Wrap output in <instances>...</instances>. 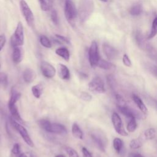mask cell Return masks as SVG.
<instances>
[{"label":"cell","mask_w":157,"mask_h":157,"mask_svg":"<svg viewBox=\"0 0 157 157\" xmlns=\"http://www.w3.org/2000/svg\"><path fill=\"white\" fill-rule=\"evenodd\" d=\"M39 126L48 132L64 135L67 133V129L66 127L61 124L57 123H51L49 120L42 119L38 121Z\"/></svg>","instance_id":"obj_1"},{"label":"cell","mask_w":157,"mask_h":157,"mask_svg":"<svg viewBox=\"0 0 157 157\" xmlns=\"http://www.w3.org/2000/svg\"><path fill=\"white\" fill-rule=\"evenodd\" d=\"M94 8V2L92 0H80L78 15L82 22H85L90 18Z\"/></svg>","instance_id":"obj_2"},{"label":"cell","mask_w":157,"mask_h":157,"mask_svg":"<svg viewBox=\"0 0 157 157\" xmlns=\"http://www.w3.org/2000/svg\"><path fill=\"white\" fill-rule=\"evenodd\" d=\"M64 16L71 25H73L78 15V10L72 0H65L64 6Z\"/></svg>","instance_id":"obj_3"},{"label":"cell","mask_w":157,"mask_h":157,"mask_svg":"<svg viewBox=\"0 0 157 157\" xmlns=\"http://www.w3.org/2000/svg\"><path fill=\"white\" fill-rule=\"evenodd\" d=\"M24 41L25 36L23 26L22 23L19 21L17 25L13 34L10 37V44L13 48L20 47L23 45Z\"/></svg>","instance_id":"obj_4"},{"label":"cell","mask_w":157,"mask_h":157,"mask_svg":"<svg viewBox=\"0 0 157 157\" xmlns=\"http://www.w3.org/2000/svg\"><path fill=\"white\" fill-rule=\"evenodd\" d=\"M19 4L21 12L26 22L29 27H31V28H34L35 25L34 16L28 4L25 0H20Z\"/></svg>","instance_id":"obj_5"},{"label":"cell","mask_w":157,"mask_h":157,"mask_svg":"<svg viewBox=\"0 0 157 157\" xmlns=\"http://www.w3.org/2000/svg\"><path fill=\"white\" fill-rule=\"evenodd\" d=\"M100 58L98 44L96 41L93 40L88 50V59L90 66L92 67L97 66Z\"/></svg>","instance_id":"obj_6"},{"label":"cell","mask_w":157,"mask_h":157,"mask_svg":"<svg viewBox=\"0 0 157 157\" xmlns=\"http://www.w3.org/2000/svg\"><path fill=\"white\" fill-rule=\"evenodd\" d=\"M10 123H11L12 125L19 132L21 137L23 138V140L26 142V144L27 145H28L29 147H34V143H33V140H31V139L27 130L26 129V128L23 126L19 124L17 121H15V120L12 119V118H10Z\"/></svg>","instance_id":"obj_7"},{"label":"cell","mask_w":157,"mask_h":157,"mask_svg":"<svg viewBox=\"0 0 157 157\" xmlns=\"http://www.w3.org/2000/svg\"><path fill=\"white\" fill-rule=\"evenodd\" d=\"M89 90L96 93H104L105 92V88L104 83L101 78L99 77H95L88 83Z\"/></svg>","instance_id":"obj_8"},{"label":"cell","mask_w":157,"mask_h":157,"mask_svg":"<svg viewBox=\"0 0 157 157\" xmlns=\"http://www.w3.org/2000/svg\"><path fill=\"white\" fill-rule=\"evenodd\" d=\"M112 122L115 131L118 134L123 136H127L128 135V132L124 128L122 120L117 113H113L112 115Z\"/></svg>","instance_id":"obj_9"},{"label":"cell","mask_w":157,"mask_h":157,"mask_svg":"<svg viewBox=\"0 0 157 157\" xmlns=\"http://www.w3.org/2000/svg\"><path fill=\"white\" fill-rule=\"evenodd\" d=\"M117 109L120 111L121 113L124 115L126 117L128 118H131L132 117L134 118H142V115L137 112V110L131 109V107H128L126 104L123 105H117Z\"/></svg>","instance_id":"obj_10"},{"label":"cell","mask_w":157,"mask_h":157,"mask_svg":"<svg viewBox=\"0 0 157 157\" xmlns=\"http://www.w3.org/2000/svg\"><path fill=\"white\" fill-rule=\"evenodd\" d=\"M40 71L42 75L48 78H53L56 74L55 68L51 64L44 61L40 64Z\"/></svg>","instance_id":"obj_11"},{"label":"cell","mask_w":157,"mask_h":157,"mask_svg":"<svg viewBox=\"0 0 157 157\" xmlns=\"http://www.w3.org/2000/svg\"><path fill=\"white\" fill-rule=\"evenodd\" d=\"M91 137L96 147L102 152H104L106 148L107 140L104 136L98 132L91 134Z\"/></svg>","instance_id":"obj_12"},{"label":"cell","mask_w":157,"mask_h":157,"mask_svg":"<svg viewBox=\"0 0 157 157\" xmlns=\"http://www.w3.org/2000/svg\"><path fill=\"white\" fill-rule=\"evenodd\" d=\"M103 52L109 59H114L118 56V51L112 45L104 43L102 45Z\"/></svg>","instance_id":"obj_13"},{"label":"cell","mask_w":157,"mask_h":157,"mask_svg":"<svg viewBox=\"0 0 157 157\" xmlns=\"http://www.w3.org/2000/svg\"><path fill=\"white\" fill-rule=\"evenodd\" d=\"M57 72L59 77L63 80H69L70 78V71L67 66L63 64L57 65Z\"/></svg>","instance_id":"obj_14"},{"label":"cell","mask_w":157,"mask_h":157,"mask_svg":"<svg viewBox=\"0 0 157 157\" xmlns=\"http://www.w3.org/2000/svg\"><path fill=\"white\" fill-rule=\"evenodd\" d=\"M134 35L135 40H136L138 47L141 49L145 50V48H146L148 44L146 42L145 39L144 37V36H143L142 33H141V31L137 30L135 31Z\"/></svg>","instance_id":"obj_15"},{"label":"cell","mask_w":157,"mask_h":157,"mask_svg":"<svg viewBox=\"0 0 157 157\" xmlns=\"http://www.w3.org/2000/svg\"><path fill=\"white\" fill-rule=\"evenodd\" d=\"M36 73L31 68H26L23 73V78L26 83H30L36 78Z\"/></svg>","instance_id":"obj_16"},{"label":"cell","mask_w":157,"mask_h":157,"mask_svg":"<svg viewBox=\"0 0 157 157\" xmlns=\"http://www.w3.org/2000/svg\"><path fill=\"white\" fill-rule=\"evenodd\" d=\"M23 59V52L20 47H14L12 52V60L15 64L20 63Z\"/></svg>","instance_id":"obj_17"},{"label":"cell","mask_w":157,"mask_h":157,"mask_svg":"<svg viewBox=\"0 0 157 157\" xmlns=\"http://www.w3.org/2000/svg\"><path fill=\"white\" fill-rule=\"evenodd\" d=\"M16 104H8V107L9 111L11 113L12 117L17 121L23 122V120L20 116V114L18 110V108L17 107Z\"/></svg>","instance_id":"obj_18"},{"label":"cell","mask_w":157,"mask_h":157,"mask_svg":"<svg viewBox=\"0 0 157 157\" xmlns=\"http://www.w3.org/2000/svg\"><path fill=\"white\" fill-rule=\"evenodd\" d=\"M132 98L134 103L136 104V105L140 109V110L144 114L147 113V112H148L147 108L146 105H145V104L144 103V102L140 99V98L136 94H132Z\"/></svg>","instance_id":"obj_19"},{"label":"cell","mask_w":157,"mask_h":157,"mask_svg":"<svg viewBox=\"0 0 157 157\" xmlns=\"http://www.w3.org/2000/svg\"><path fill=\"white\" fill-rule=\"evenodd\" d=\"M56 55L63 58L65 61H69L70 59V53L68 49L66 47H59L55 50Z\"/></svg>","instance_id":"obj_20"},{"label":"cell","mask_w":157,"mask_h":157,"mask_svg":"<svg viewBox=\"0 0 157 157\" xmlns=\"http://www.w3.org/2000/svg\"><path fill=\"white\" fill-rule=\"evenodd\" d=\"M144 50L146 51L148 56L152 60H153L155 62H156L157 64V51H156V50L153 46H151V45L148 44Z\"/></svg>","instance_id":"obj_21"},{"label":"cell","mask_w":157,"mask_h":157,"mask_svg":"<svg viewBox=\"0 0 157 157\" xmlns=\"http://www.w3.org/2000/svg\"><path fill=\"white\" fill-rule=\"evenodd\" d=\"M72 134L73 135V136L78 139H83V133L82 132V131L81 130V129L80 128V127L78 126V125L74 123L72 124Z\"/></svg>","instance_id":"obj_22"},{"label":"cell","mask_w":157,"mask_h":157,"mask_svg":"<svg viewBox=\"0 0 157 157\" xmlns=\"http://www.w3.org/2000/svg\"><path fill=\"white\" fill-rule=\"evenodd\" d=\"M113 147L118 154H121L123 150V142L118 137H116L113 141Z\"/></svg>","instance_id":"obj_23"},{"label":"cell","mask_w":157,"mask_h":157,"mask_svg":"<svg viewBox=\"0 0 157 157\" xmlns=\"http://www.w3.org/2000/svg\"><path fill=\"white\" fill-rule=\"evenodd\" d=\"M38 1L42 10L47 12L51 10L53 5L52 0H38Z\"/></svg>","instance_id":"obj_24"},{"label":"cell","mask_w":157,"mask_h":157,"mask_svg":"<svg viewBox=\"0 0 157 157\" xmlns=\"http://www.w3.org/2000/svg\"><path fill=\"white\" fill-rule=\"evenodd\" d=\"M21 97V93L18 92L14 87L11 90V94L8 104H16Z\"/></svg>","instance_id":"obj_25"},{"label":"cell","mask_w":157,"mask_h":157,"mask_svg":"<svg viewBox=\"0 0 157 157\" xmlns=\"http://www.w3.org/2000/svg\"><path fill=\"white\" fill-rule=\"evenodd\" d=\"M143 8L140 4H136L133 5L129 9V13L132 16H138L142 12Z\"/></svg>","instance_id":"obj_26"},{"label":"cell","mask_w":157,"mask_h":157,"mask_svg":"<svg viewBox=\"0 0 157 157\" xmlns=\"http://www.w3.org/2000/svg\"><path fill=\"white\" fill-rule=\"evenodd\" d=\"M97 66L105 70H109L114 67V66L111 63L101 58H100Z\"/></svg>","instance_id":"obj_27"},{"label":"cell","mask_w":157,"mask_h":157,"mask_svg":"<svg viewBox=\"0 0 157 157\" xmlns=\"http://www.w3.org/2000/svg\"><path fill=\"white\" fill-rule=\"evenodd\" d=\"M156 136L155 129L153 128L146 129L144 132V137L145 140H152Z\"/></svg>","instance_id":"obj_28"},{"label":"cell","mask_w":157,"mask_h":157,"mask_svg":"<svg viewBox=\"0 0 157 157\" xmlns=\"http://www.w3.org/2000/svg\"><path fill=\"white\" fill-rule=\"evenodd\" d=\"M42 90H43L42 86L40 84L34 85L31 88V91H32L33 94L36 98H39L40 97L41 94H42Z\"/></svg>","instance_id":"obj_29"},{"label":"cell","mask_w":157,"mask_h":157,"mask_svg":"<svg viewBox=\"0 0 157 157\" xmlns=\"http://www.w3.org/2000/svg\"><path fill=\"white\" fill-rule=\"evenodd\" d=\"M156 34H157V16L154 18L153 21L151 31L150 34L148 36V39H151L153 38Z\"/></svg>","instance_id":"obj_30"},{"label":"cell","mask_w":157,"mask_h":157,"mask_svg":"<svg viewBox=\"0 0 157 157\" xmlns=\"http://www.w3.org/2000/svg\"><path fill=\"white\" fill-rule=\"evenodd\" d=\"M137 127V122L136 120V118L132 117V118H129V120L127 124V130L129 132H132L135 131Z\"/></svg>","instance_id":"obj_31"},{"label":"cell","mask_w":157,"mask_h":157,"mask_svg":"<svg viewBox=\"0 0 157 157\" xmlns=\"http://www.w3.org/2000/svg\"><path fill=\"white\" fill-rule=\"evenodd\" d=\"M40 44L45 48H50L52 47V43L50 40L45 35H41L39 38Z\"/></svg>","instance_id":"obj_32"},{"label":"cell","mask_w":157,"mask_h":157,"mask_svg":"<svg viewBox=\"0 0 157 157\" xmlns=\"http://www.w3.org/2000/svg\"><path fill=\"white\" fill-rule=\"evenodd\" d=\"M142 146V141L140 139H132L129 143V147L131 149H138Z\"/></svg>","instance_id":"obj_33"},{"label":"cell","mask_w":157,"mask_h":157,"mask_svg":"<svg viewBox=\"0 0 157 157\" xmlns=\"http://www.w3.org/2000/svg\"><path fill=\"white\" fill-rule=\"evenodd\" d=\"M55 40L59 44H70V40L68 38L66 37H64L63 36L59 35V34H56Z\"/></svg>","instance_id":"obj_34"},{"label":"cell","mask_w":157,"mask_h":157,"mask_svg":"<svg viewBox=\"0 0 157 157\" xmlns=\"http://www.w3.org/2000/svg\"><path fill=\"white\" fill-rule=\"evenodd\" d=\"M50 18L52 21V22L55 25H58L59 23V17L58 15L57 12L55 10L53 9L51 11L50 13Z\"/></svg>","instance_id":"obj_35"},{"label":"cell","mask_w":157,"mask_h":157,"mask_svg":"<svg viewBox=\"0 0 157 157\" xmlns=\"http://www.w3.org/2000/svg\"><path fill=\"white\" fill-rule=\"evenodd\" d=\"M65 150L69 157H79L77 152L74 148L70 147H66Z\"/></svg>","instance_id":"obj_36"},{"label":"cell","mask_w":157,"mask_h":157,"mask_svg":"<svg viewBox=\"0 0 157 157\" xmlns=\"http://www.w3.org/2000/svg\"><path fill=\"white\" fill-rule=\"evenodd\" d=\"M11 151L12 153L15 155H19L20 154V146L18 144L16 143L13 145L12 150H11Z\"/></svg>","instance_id":"obj_37"},{"label":"cell","mask_w":157,"mask_h":157,"mask_svg":"<svg viewBox=\"0 0 157 157\" xmlns=\"http://www.w3.org/2000/svg\"><path fill=\"white\" fill-rule=\"evenodd\" d=\"M123 63L127 67H131L132 63L129 58V56L126 54H124L123 56Z\"/></svg>","instance_id":"obj_38"},{"label":"cell","mask_w":157,"mask_h":157,"mask_svg":"<svg viewBox=\"0 0 157 157\" xmlns=\"http://www.w3.org/2000/svg\"><path fill=\"white\" fill-rule=\"evenodd\" d=\"M107 82H108L110 87L112 90L114 89V88L115 87V82L114 78L112 75H109V76H107Z\"/></svg>","instance_id":"obj_39"},{"label":"cell","mask_w":157,"mask_h":157,"mask_svg":"<svg viewBox=\"0 0 157 157\" xmlns=\"http://www.w3.org/2000/svg\"><path fill=\"white\" fill-rule=\"evenodd\" d=\"M80 98L86 101H90L92 99V96L86 92H82L80 94Z\"/></svg>","instance_id":"obj_40"},{"label":"cell","mask_w":157,"mask_h":157,"mask_svg":"<svg viewBox=\"0 0 157 157\" xmlns=\"http://www.w3.org/2000/svg\"><path fill=\"white\" fill-rule=\"evenodd\" d=\"M6 42V38L4 34H1L0 35V52L5 45Z\"/></svg>","instance_id":"obj_41"},{"label":"cell","mask_w":157,"mask_h":157,"mask_svg":"<svg viewBox=\"0 0 157 157\" xmlns=\"http://www.w3.org/2000/svg\"><path fill=\"white\" fill-rule=\"evenodd\" d=\"M82 151L83 154V157H93L92 154L88 151L86 147H82Z\"/></svg>","instance_id":"obj_42"},{"label":"cell","mask_w":157,"mask_h":157,"mask_svg":"<svg viewBox=\"0 0 157 157\" xmlns=\"http://www.w3.org/2000/svg\"><path fill=\"white\" fill-rule=\"evenodd\" d=\"M7 76L4 72H0V83L7 82Z\"/></svg>","instance_id":"obj_43"},{"label":"cell","mask_w":157,"mask_h":157,"mask_svg":"<svg viewBox=\"0 0 157 157\" xmlns=\"http://www.w3.org/2000/svg\"><path fill=\"white\" fill-rule=\"evenodd\" d=\"M151 72L156 77H157V65H152L150 67Z\"/></svg>","instance_id":"obj_44"},{"label":"cell","mask_w":157,"mask_h":157,"mask_svg":"<svg viewBox=\"0 0 157 157\" xmlns=\"http://www.w3.org/2000/svg\"><path fill=\"white\" fill-rule=\"evenodd\" d=\"M131 157H144V156L140 153H134L132 155Z\"/></svg>","instance_id":"obj_45"},{"label":"cell","mask_w":157,"mask_h":157,"mask_svg":"<svg viewBox=\"0 0 157 157\" xmlns=\"http://www.w3.org/2000/svg\"><path fill=\"white\" fill-rule=\"evenodd\" d=\"M18 157H28V156H27V155H26L25 153H20V154H19V155H18Z\"/></svg>","instance_id":"obj_46"},{"label":"cell","mask_w":157,"mask_h":157,"mask_svg":"<svg viewBox=\"0 0 157 157\" xmlns=\"http://www.w3.org/2000/svg\"><path fill=\"white\" fill-rule=\"evenodd\" d=\"M55 157H66L65 155H56Z\"/></svg>","instance_id":"obj_47"},{"label":"cell","mask_w":157,"mask_h":157,"mask_svg":"<svg viewBox=\"0 0 157 157\" xmlns=\"http://www.w3.org/2000/svg\"><path fill=\"white\" fill-rule=\"evenodd\" d=\"M100 1H102V2H107V1H108V0H100Z\"/></svg>","instance_id":"obj_48"},{"label":"cell","mask_w":157,"mask_h":157,"mask_svg":"<svg viewBox=\"0 0 157 157\" xmlns=\"http://www.w3.org/2000/svg\"><path fill=\"white\" fill-rule=\"evenodd\" d=\"M0 68H1V64H0Z\"/></svg>","instance_id":"obj_49"}]
</instances>
